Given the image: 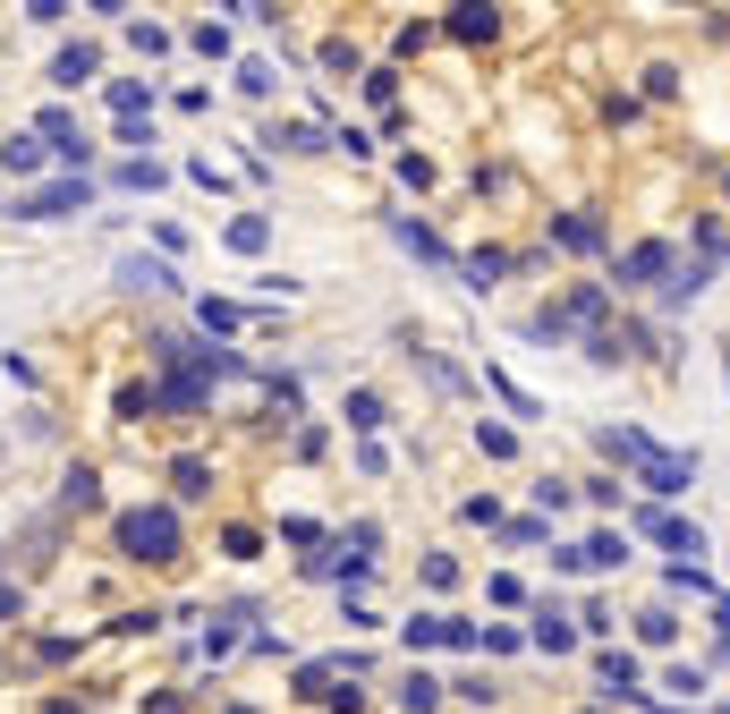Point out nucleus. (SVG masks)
<instances>
[{
    "instance_id": "obj_21",
    "label": "nucleus",
    "mask_w": 730,
    "mask_h": 714,
    "mask_svg": "<svg viewBox=\"0 0 730 714\" xmlns=\"http://www.w3.org/2000/svg\"><path fill=\"white\" fill-rule=\"evenodd\" d=\"M391 238H400L408 256H425V264H450V247H442V238H434L425 222H391Z\"/></svg>"
},
{
    "instance_id": "obj_5",
    "label": "nucleus",
    "mask_w": 730,
    "mask_h": 714,
    "mask_svg": "<svg viewBox=\"0 0 730 714\" xmlns=\"http://www.w3.org/2000/svg\"><path fill=\"white\" fill-rule=\"evenodd\" d=\"M43 170H52V145H43V136H0V179H18V188H26V179H43Z\"/></svg>"
},
{
    "instance_id": "obj_19",
    "label": "nucleus",
    "mask_w": 730,
    "mask_h": 714,
    "mask_svg": "<svg viewBox=\"0 0 730 714\" xmlns=\"http://www.w3.org/2000/svg\"><path fill=\"white\" fill-rule=\"evenodd\" d=\"M222 238L238 247V256H263V247H272V222H263V213H238V222H229Z\"/></svg>"
},
{
    "instance_id": "obj_6",
    "label": "nucleus",
    "mask_w": 730,
    "mask_h": 714,
    "mask_svg": "<svg viewBox=\"0 0 730 714\" xmlns=\"http://www.w3.org/2000/svg\"><path fill=\"white\" fill-rule=\"evenodd\" d=\"M60 511H68V520L102 511V468H94V459H68V477H60Z\"/></svg>"
},
{
    "instance_id": "obj_2",
    "label": "nucleus",
    "mask_w": 730,
    "mask_h": 714,
    "mask_svg": "<svg viewBox=\"0 0 730 714\" xmlns=\"http://www.w3.org/2000/svg\"><path fill=\"white\" fill-rule=\"evenodd\" d=\"M111 545H120V561H179V545H188V527H179V502H136V511H120L111 520Z\"/></svg>"
},
{
    "instance_id": "obj_3",
    "label": "nucleus",
    "mask_w": 730,
    "mask_h": 714,
    "mask_svg": "<svg viewBox=\"0 0 730 714\" xmlns=\"http://www.w3.org/2000/svg\"><path fill=\"white\" fill-rule=\"evenodd\" d=\"M86 204H94V179H77V170H60V179H43V188L9 196L18 222H68V213H86Z\"/></svg>"
},
{
    "instance_id": "obj_11",
    "label": "nucleus",
    "mask_w": 730,
    "mask_h": 714,
    "mask_svg": "<svg viewBox=\"0 0 730 714\" xmlns=\"http://www.w3.org/2000/svg\"><path fill=\"white\" fill-rule=\"evenodd\" d=\"M204 493H213V468H204V459H170V502H204Z\"/></svg>"
},
{
    "instance_id": "obj_27",
    "label": "nucleus",
    "mask_w": 730,
    "mask_h": 714,
    "mask_svg": "<svg viewBox=\"0 0 730 714\" xmlns=\"http://www.w3.org/2000/svg\"><path fill=\"white\" fill-rule=\"evenodd\" d=\"M637 638H645V647H671V638H680V621L654 604V613H637Z\"/></svg>"
},
{
    "instance_id": "obj_16",
    "label": "nucleus",
    "mask_w": 730,
    "mask_h": 714,
    "mask_svg": "<svg viewBox=\"0 0 730 714\" xmlns=\"http://www.w3.org/2000/svg\"><path fill=\"white\" fill-rule=\"evenodd\" d=\"M340 417H349V434H382L391 409H382V391H349V409H340Z\"/></svg>"
},
{
    "instance_id": "obj_10",
    "label": "nucleus",
    "mask_w": 730,
    "mask_h": 714,
    "mask_svg": "<svg viewBox=\"0 0 730 714\" xmlns=\"http://www.w3.org/2000/svg\"><path fill=\"white\" fill-rule=\"evenodd\" d=\"M645 536H654V545H671V553H688V561L705 553V536H697L688 520H671V511H645Z\"/></svg>"
},
{
    "instance_id": "obj_31",
    "label": "nucleus",
    "mask_w": 730,
    "mask_h": 714,
    "mask_svg": "<svg viewBox=\"0 0 730 714\" xmlns=\"http://www.w3.org/2000/svg\"><path fill=\"white\" fill-rule=\"evenodd\" d=\"M340 545H349V553H357V561H374V545H382V527H374V520H357V527H349V536H340Z\"/></svg>"
},
{
    "instance_id": "obj_23",
    "label": "nucleus",
    "mask_w": 730,
    "mask_h": 714,
    "mask_svg": "<svg viewBox=\"0 0 730 714\" xmlns=\"http://www.w3.org/2000/svg\"><path fill=\"white\" fill-rule=\"evenodd\" d=\"M442 638H450V621H442V613H416L408 629H400V647H408V655H425V647H442Z\"/></svg>"
},
{
    "instance_id": "obj_32",
    "label": "nucleus",
    "mask_w": 730,
    "mask_h": 714,
    "mask_svg": "<svg viewBox=\"0 0 730 714\" xmlns=\"http://www.w3.org/2000/svg\"><path fill=\"white\" fill-rule=\"evenodd\" d=\"M26 613V595H18V579H0V621H18Z\"/></svg>"
},
{
    "instance_id": "obj_4",
    "label": "nucleus",
    "mask_w": 730,
    "mask_h": 714,
    "mask_svg": "<svg viewBox=\"0 0 730 714\" xmlns=\"http://www.w3.org/2000/svg\"><path fill=\"white\" fill-rule=\"evenodd\" d=\"M671 272H680V256H671V238H637L629 256L611 264V281H620V290H654V281H671Z\"/></svg>"
},
{
    "instance_id": "obj_8",
    "label": "nucleus",
    "mask_w": 730,
    "mask_h": 714,
    "mask_svg": "<svg viewBox=\"0 0 730 714\" xmlns=\"http://www.w3.org/2000/svg\"><path fill=\"white\" fill-rule=\"evenodd\" d=\"M94 68H102L94 43H60V60H52V86H60V94H77V86H86Z\"/></svg>"
},
{
    "instance_id": "obj_18",
    "label": "nucleus",
    "mask_w": 730,
    "mask_h": 714,
    "mask_svg": "<svg viewBox=\"0 0 730 714\" xmlns=\"http://www.w3.org/2000/svg\"><path fill=\"white\" fill-rule=\"evenodd\" d=\"M111 111H120V120H154V86H136V77H111Z\"/></svg>"
},
{
    "instance_id": "obj_22",
    "label": "nucleus",
    "mask_w": 730,
    "mask_h": 714,
    "mask_svg": "<svg viewBox=\"0 0 730 714\" xmlns=\"http://www.w3.org/2000/svg\"><path fill=\"white\" fill-rule=\"evenodd\" d=\"M577 553H586V570H620V561H629V536H611V527H604V536H586Z\"/></svg>"
},
{
    "instance_id": "obj_17",
    "label": "nucleus",
    "mask_w": 730,
    "mask_h": 714,
    "mask_svg": "<svg viewBox=\"0 0 730 714\" xmlns=\"http://www.w3.org/2000/svg\"><path fill=\"white\" fill-rule=\"evenodd\" d=\"M442 689L450 681H434V672H408V681H400V714H434V706H442Z\"/></svg>"
},
{
    "instance_id": "obj_7",
    "label": "nucleus",
    "mask_w": 730,
    "mask_h": 714,
    "mask_svg": "<svg viewBox=\"0 0 730 714\" xmlns=\"http://www.w3.org/2000/svg\"><path fill=\"white\" fill-rule=\"evenodd\" d=\"M120 290H145V298H154V290H179V272H170L161 256H136V247H127V256H120Z\"/></svg>"
},
{
    "instance_id": "obj_20",
    "label": "nucleus",
    "mask_w": 730,
    "mask_h": 714,
    "mask_svg": "<svg viewBox=\"0 0 730 714\" xmlns=\"http://www.w3.org/2000/svg\"><path fill=\"white\" fill-rule=\"evenodd\" d=\"M111 188H136V196L161 188V163H154V154H127V163H111Z\"/></svg>"
},
{
    "instance_id": "obj_28",
    "label": "nucleus",
    "mask_w": 730,
    "mask_h": 714,
    "mask_svg": "<svg viewBox=\"0 0 730 714\" xmlns=\"http://www.w3.org/2000/svg\"><path fill=\"white\" fill-rule=\"evenodd\" d=\"M450 698H468V706H493V698H502V681H484V672H459V681H450Z\"/></svg>"
},
{
    "instance_id": "obj_29",
    "label": "nucleus",
    "mask_w": 730,
    "mask_h": 714,
    "mask_svg": "<svg viewBox=\"0 0 730 714\" xmlns=\"http://www.w3.org/2000/svg\"><path fill=\"white\" fill-rule=\"evenodd\" d=\"M238 94H255V102L272 94V60H238Z\"/></svg>"
},
{
    "instance_id": "obj_14",
    "label": "nucleus",
    "mask_w": 730,
    "mask_h": 714,
    "mask_svg": "<svg viewBox=\"0 0 730 714\" xmlns=\"http://www.w3.org/2000/svg\"><path fill=\"white\" fill-rule=\"evenodd\" d=\"M552 238H561V247H577V256H595V247H604V222H595V213H561V222H552Z\"/></svg>"
},
{
    "instance_id": "obj_33",
    "label": "nucleus",
    "mask_w": 730,
    "mask_h": 714,
    "mask_svg": "<svg viewBox=\"0 0 730 714\" xmlns=\"http://www.w3.org/2000/svg\"><path fill=\"white\" fill-rule=\"evenodd\" d=\"M145 714H188V698H179V689H161V698H145Z\"/></svg>"
},
{
    "instance_id": "obj_34",
    "label": "nucleus",
    "mask_w": 730,
    "mask_h": 714,
    "mask_svg": "<svg viewBox=\"0 0 730 714\" xmlns=\"http://www.w3.org/2000/svg\"><path fill=\"white\" fill-rule=\"evenodd\" d=\"M43 714H86V706H77V698H43Z\"/></svg>"
},
{
    "instance_id": "obj_25",
    "label": "nucleus",
    "mask_w": 730,
    "mask_h": 714,
    "mask_svg": "<svg viewBox=\"0 0 730 714\" xmlns=\"http://www.w3.org/2000/svg\"><path fill=\"white\" fill-rule=\"evenodd\" d=\"M502 272H509V256H502V247H484V256H468V290H493Z\"/></svg>"
},
{
    "instance_id": "obj_1",
    "label": "nucleus",
    "mask_w": 730,
    "mask_h": 714,
    "mask_svg": "<svg viewBox=\"0 0 730 714\" xmlns=\"http://www.w3.org/2000/svg\"><path fill=\"white\" fill-rule=\"evenodd\" d=\"M595 443H604L620 468H637V486L645 493H688V477H697V459H680V451H663V443H645V434H629V425H595Z\"/></svg>"
},
{
    "instance_id": "obj_9",
    "label": "nucleus",
    "mask_w": 730,
    "mask_h": 714,
    "mask_svg": "<svg viewBox=\"0 0 730 714\" xmlns=\"http://www.w3.org/2000/svg\"><path fill=\"white\" fill-rule=\"evenodd\" d=\"M111 417H120V425L161 417V391H154V383H120V391H111Z\"/></svg>"
},
{
    "instance_id": "obj_24",
    "label": "nucleus",
    "mask_w": 730,
    "mask_h": 714,
    "mask_svg": "<svg viewBox=\"0 0 730 714\" xmlns=\"http://www.w3.org/2000/svg\"><path fill=\"white\" fill-rule=\"evenodd\" d=\"M595 672H604V689H611V698H620V689H637V663H629L620 647H604V655H595Z\"/></svg>"
},
{
    "instance_id": "obj_30",
    "label": "nucleus",
    "mask_w": 730,
    "mask_h": 714,
    "mask_svg": "<svg viewBox=\"0 0 730 714\" xmlns=\"http://www.w3.org/2000/svg\"><path fill=\"white\" fill-rule=\"evenodd\" d=\"M476 451L484 459H509V451H518V434H509V425H476Z\"/></svg>"
},
{
    "instance_id": "obj_15",
    "label": "nucleus",
    "mask_w": 730,
    "mask_h": 714,
    "mask_svg": "<svg viewBox=\"0 0 730 714\" xmlns=\"http://www.w3.org/2000/svg\"><path fill=\"white\" fill-rule=\"evenodd\" d=\"M450 43H493V34H502V18H493V9H450Z\"/></svg>"
},
{
    "instance_id": "obj_13",
    "label": "nucleus",
    "mask_w": 730,
    "mask_h": 714,
    "mask_svg": "<svg viewBox=\"0 0 730 714\" xmlns=\"http://www.w3.org/2000/svg\"><path fill=\"white\" fill-rule=\"evenodd\" d=\"M263 145H281V154H323V129H315V120H272Z\"/></svg>"
},
{
    "instance_id": "obj_12",
    "label": "nucleus",
    "mask_w": 730,
    "mask_h": 714,
    "mask_svg": "<svg viewBox=\"0 0 730 714\" xmlns=\"http://www.w3.org/2000/svg\"><path fill=\"white\" fill-rule=\"evenodd\" d=\"M527 638H536V647H552V655L577 647V629H570V613H561V604H536V629H527Z\"/></svg>"
},
{
    "instance_id": "obj_26",
    "label": "nucleus",
    "mask_w": 730,
    "mask_h": 714,
    "mask_svg": "<svg viewBox=\"0 0 730 714\" xmlns=\"http://www.w3.org/2000/svg\"><path fill=\"white\" fill-rule=\"evenodd\" d=\"M195 324H204V332H238V324H247V315H238L229 298H204V306H195Z\"/></svg>"
}]
</instances>
